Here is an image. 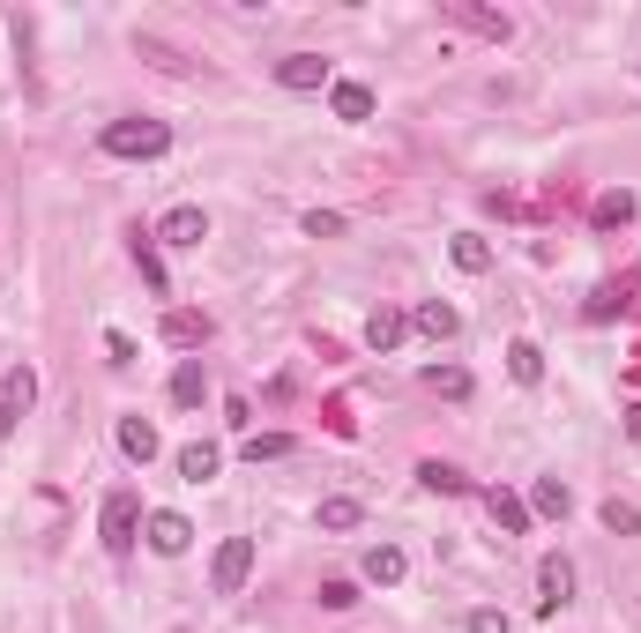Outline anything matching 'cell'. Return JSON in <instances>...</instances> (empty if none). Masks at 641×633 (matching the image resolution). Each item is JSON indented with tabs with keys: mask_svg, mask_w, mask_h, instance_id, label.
<instances>
[{
	"mask_svg": "<svg viewBox=\"0 0 641 633\" xmlns=\"http://www.w3.org/2000/svg\"><path fill=\"white\" fill-rule=\"evenodd\" d=\"M568 507H574V492L560 485V477H538V485H530V514H560V522H568Z\"/></svg>",
	"mask_w": 641,
	"mask_h": 633,
	"instance_id": "ffe728a7",
	"label": "cell"
},
{
	"mask_svg": "<svg viewBox=\"0 0 641 633\" xmlns=\"http://www.w3.org/2000/svg\"><path fill=\"white\" fill-rule=\"evenodd\" d=\"M441 16H455V23H470L477 38H493V46H507V38H515V16H500V8H477V0H447Z\"/></svg>",
	"mask_w": 641,
	"mask_h": 633,
	"instance_id": "8992f818",
	"label": "cell"
},
{
	"mask_svg": "<svg viewBox=\"0 0 641 633\" xmlns=\"http://www.w3.org/2000/svg\"><path fill=\"white\" fill-rule=\"evenodd\" d=\"M411 328H418L425 343H447V336H455V328H463V314H455L447 298H425L418 314H411Z\"/></svg>",
	"mask_w": 641,
	"mask_h": 633,
	"instance_id": "9c48e42d",
	"label": "cell"
},
{
	"mask_svg": "<svg viewBox=\"0 0 641 633\" xmlns=\"http://www.w3.org/2000/svg\"><path fill=\"white\" fill-rule=\"evenodd\" d=\"M336 231H344L336 209H306V239H336Z\"/></svg>",
	"mask_w": 641,
	"mask_h": 633,
	"instance_id": "f546056e",
	"label": "cell"
},
{
	"mask_svg": "<svg viewBox=\"0 0 641 633\" xmlns=\"http://www.w3.org/2000/svg\"><path fill=\"white\" fill-rule=\"evenodd\" d=\"M358 604V589L351 582H320V611H351Z\"/></svg>",
	"mask_w": 641,
	"mask_h": 633,
	"instance_id": "4dcf8cb0",
	"label": "cell"
},
{
	"mask_svg": "<svg viewBox=\"0 0 641 633\" xmlns=\"http://www.w3.org/2000/svg\"><path fill=\"white\" fill-rule=\"evenodd\" d=\"M596 514H604V530H612V536H641V507H634V500H604Z\"/></svg>",
	"mask_w": 641,
	"mask_h": 633,
	"instance_id": "603a6c76",
	"label": "cell"
},
{
	"mask_svg": "<svg viewBox=\"0 0 641 633\" xmlns=\"http://www.w3.org/2000/svg\"><path fill=\"white\" fill-rule=\"evenodd\" d=\"M447 254H455V268H463V276H485V268H493V246L477 239V231H455V239H447Z\"/></svg>",
	"mask_w": 641,
	"mask_h": 633,
	"instance_id": "2e32d148",
	"label": "cell"
},
{
	"mask_svg": "<svg viewBox=\"0 0 641 633\" xmlns=\"http://www.w3.org/2000/svg\"><path fill=\"white\" fill-rule=\"evenodd\" d=\"M485 514H493V522H500L507 536H522V530H530V500H522V492H507V485H493V492H485Z\"/></svg>",
	"mask_w": 641,
	"mask_h": 633,
	"instance_id": "30bf717a",
	"label": "cell"
},
{
	"mask_svg": "<svg viewBox=\"0 0 641 633\" xmlns=\"http://www.w3.org/2000/svg\"><path fill=\"white\" fill-rule=\"evenodd\" d=\"M247 574H254V536H224L217 560H209V589H217V596H239Z\"/></svg>",
	"mask_w": 641,
	"mask_h": 633,
	"instance_id": "3957f363",
	"label": "cell"
},
{
	"mask_svg": "<svg viewBox=\"0 0 641 633\" xmlns=\"http://www.w3.org/2000/svg\"><path fill=\"white\" fill-rule=\"evenodd\" d=\"M568 604H574V560H568V552H544V560H538V611H544V619H560Z\"/></svg>",
	"mask_w": 641,
	"mask_h": 633,
	"instance_id": "277c9868",
	"label": "cell"
},
{
	"mask_svg": "<svg viewBox=\"0 0 641 633\" xmlns=\"http://www.w3.org/2000/svg\"><path fill=\"white\" fill-rule=\"evenodd\" d=\"M358 522H366L358 500H320V530H358Z\"/></svg>",
	"mask_w": 641,
	"mask_h": 633,
	"instance_id": "484cf974",
	"label": "cell"
},
{
	"mask_svg": "<svg viewBox=\"0 0 641 633\" xmlns=\"http://www.w3.org/2000/svg\"><path fill=\"white\" fill-rule=\"evenodd\" d=\"M0 403H8V411H30V403H38V373L16 366V373H8V388H0Z\"/></svg>",
	"mask_w": 641,
	"mask_h": 633,
	"instance_id": "cb8c5ba5",
	"label": "cell"
},
{
	"mask_svg": "<svg viewBox=\"0 0 641 633\" xmlns=\"http://www.w3.org/2000/svg\"><path fill=\"white\" fill-rule=\"evenodd\" d=\"M172 149V127L165 120H112L105 127V157H165Z\"/></svg>",
	"mask_w": 641,
	"mask_h": 633,
	"instance_id": "6da1fadb",
	"label": "cell"
},
{
	"mask_svg": "<svg viewBox=\"0 0 641 633\" xmlns=\"http://www.w3.org/2000/svg\"><path fill=\"white\" fill-rule=\"evenodd\" d=\"M596 231H619V224H634V195H627V187H612V195H596Z\"/></svg>",
	"mask_w": 641,
	"mask_h": 633,
	"instance_id": "d6986e66",
	"label": "cell"
},
{
	"mask_svg": "<svg viewBox=\"0 0 641 633\" xmlns=\"http://www.w3.org/2000/svg\"><path fill=\"white\" fill-rule=\"evenodd\" d=\"M425 388H433V395H455V403H463V395H470V373H463V366H425Z\"/></svg>",
	"mask_w": 641,
	"mask_h": 633,
	"instance_id": "d4e9b609",
	"label": "cell"
},
{
	"mask_svg": "<svg viewBox=\"0 0 641 633\" xmlns=\"http://www.w3.org/2000/svg\"><path fill=\"white\" fill-rule=\"evenodd\" d=\"M403 336H411V314H395V306H373V320H366V343H373V350H395Z\"/></svg>",
	"mask_w": 641,
	"mask_h": 633,
	"instance_id": "7c38bea8",
	"label": "cell"
},
{
	"mask_svg": "<svg viewBox=\"0 0 641 633\" xmlns=\"http://www.w3.org/2000/svg\"><path fill=\"white\" fill-rule=\"evenodd\" d=\"M403 574H411V560H403L395 544H366V582L395 589V582H403Z\"/></svg>",
	"mask_w": 641,
	"mask_h": 633,
	"instance_id": "4fadbf2b",
	"label": "cell"
},
{
	"mask_svg": "<svg viewBox=\"0 0 641 633\" xmlns=\"http://www.w3.org/2000/svg\"><path fill=\"white\" fill-rule=\"evenodd\" d=\"M135 268H142V284H149V291H165V261L149 254V239H135Z\"/></svg>",
	"mask_w": 641,
	"mask_h": 633,
	"instance_id": "f1b7e54d",
	"label": "cell"
},
{
	"mask_svg": "<svg viewBox=\"0 0 641 633\" xmlns=\"http://www.w3.org/2000/svg\"><path fill=\"white\" fill-rule=\"evenodd\" d=\"M276 82H284V90H320V82H328V60H320V52H284V60H276Z\"/></svg>",
	"mask_w": 641,
	"mask_h": 633,
	"instance_id": "ba28073f",
	"label": "cell"
},
{
	"mask_svg": "<svg viewBox=\"0 0 641 633\" xmlns=\"http://www.w3.org/2000/svg\"><path fill=\"white\" fill-rule=\"evenodd\" d=\"M217 469H224V455L209 447V439H195V447H179V477H187V485H209Z\"/></svg>",
	"mask_w": 641,
	"mask_h": 633,
	"instance_id": "5bb4252c",
	"label": "cell"
},
{
	"mask_svg": "<svg viewBox=\"0 0 641 633\" xmlns=\"http://www.w3.org/2000/svg\"><path fill=\"white\" fill-rule=\"evenodd\" d=\"M8 433H16V411H8V403H0V439H8Z\"/></svg>",
	"mask_w": 641,
	"mask_h": 633,
	"instance_id": "e575fe53",
	"label": "cell"
},
{
	"mask_svg": "<svg viewBox=\"0 0 641 633\" xmlns=\"http://www.w3.org/2000/svg\"><path fill=\"white\" fill-rule=\"evenodd\" d=\"M507 373H515L522 388H538V380H544V350H538L530 336H522V343H507Z\"/></svg>",
	"mask_w": 641,
	"mask_h": 633,
	"instance_id": "ac0fdd59",
	"label": "cell"
},
{
	"mask_svg": "<svg viewBox=\"0 0 641 633\" xmlns=\"http://www.w3.org/2000/svg\"><path fill=\"white\" fill-rule=\"evenodd\" d=\"M627 314V284H596L590 291V320H619Z\"/></svg>",
	"mask_w": 641,
	"mask_h": 633,
	"instance_id": "4316f807",
	"label": "cell"
},
{
	"mask_svg": "<svg viewBox=\"0 0 641 633\" xmlns=\"http://www.w3.org/2000/svg\"><path fill=\"white\" fill-rule=\"evenodd\" d=\"M98 536H105V552H112V560H127V552H135V536H142V500H135V492H112L105 514H98Z\"/></svg>",
	"mask_w": 641,
	"mask_h": 633,
	"instance_id": "7a4b0ae2",
	"label": "cell"
},
{
	"mask_svg": "<svg viewBox=\"0 0 641 633\" xmlns=\"http://www.w3.org/2000/svg\"><path fill=\"white\" fill-rule=\"evenodd\" d=\"M105 358H112V366H135V336H120V328H105Z\"/></svg>",
	"mask_w": 641,
	"mask_h": 633,
	"instance_id": "1f68e13d",
	"label": "cell"
},
{
	"mask_svg": "<svg viewBox=\"0 0 641 633\" xmlns=\"http://www.w3.org/2000/svg\"><path fill=\"white\" fill-rule=\"evenodd\" d=\"M418 485H425V492H441V500H463L470 477H463V469H447V463H418Z\"/></svg>",
	"mask_w": 641,
	"mask_h": 633,
	"instance_id": "44dd1931",
	"label": "cell"
},
{
	"mask_svg": "<svg viewBox=\"0 0 641 633\" xmlns=\"http://www.w3.org/2000/svg\"><path fill=\"white\" fill-rule=\"evenodd\" d=\"M201 395H209V373H201V358H187V366L172 373V403L179 411H201Z\"/></svg>",
	"mask_w": 641,
	"mask_h": 633,
	"instance_id": "e0dca14e",
	"label": "cell"
},
{
	"mask_svg": "<svg viewBox=\"0 0 641 633\" xmlns=\"http://www.w3.org/2000/svg\"><path fill=\"white\" fill-rule=\"evenodd\" d=\"M157 447H165V439H157L149 417H120V455L127 463H157Z\"/></svg>",
	"mask_w": 641,
	"mask_h": 633,
	"instance_id": "8fae6325",
	"label": "cell"
},
{
	"mask_svg": "<svg viewBox=\"0 0 641 633\" xmlns=\"http://www.w3.org/2000/svg\"><path fill=\"white\" fill-rule=\"evenodd\" d=\"M142 536H149V552H157V560H179V552L195 544V522H187V514H172V507H157V514L142 522Z\"/></svg>",
	"mask_w": 641,
	"mask_h": 633,
	"instance_id": "5b68a950",
	"label": "cell"
},
{
	"mask_svg": "<svg viewBox=\"0 0 641 633\" xmlns=\"http://www.w3.org/2000/svg\"><path fill=\"white\" fill-rule=\"evenodd\" d=\"M165 343L195 350V343H209V320H201V314H165Z\"/></svg>",
	"mask_w": 641,
	"mask_h": 633,
	"instance_id": "7402d4cb",
	"label": "cell"
},
{
	"mask_svg": "<svg viewBox=\"0 0 641 633\" xmlns=\"http://www.w3.org/2000/svg\"><path fill=\"white\" fill-rule=\"evenodd\" d=\"M627 439H634V447H641V403H634V411H627Z\"/></svg>",
	"mask_w": 641,
	"mask_h": 633,
	"instance_id": "836d02e7",
	"label": "cell"
},
{
	"mask_svg": "<svg viewBox=\"0 0 641 633\" xmlns=\"http://www.w3.org/2000/svg\"><path fill=\"white\" fill-rule=\"evenodd\" d=\"M284 455H292L284 433H247V463H284Z\"/></svg>",
	"mask_w": 641,
	"mask_h": 633,
	"instance_id": "83f0119b",
	"label": "cell"
},
{
	"mask_svg": "<svg viewBox=\"0 0 641 633\" xmlns=\"http://www.w3.org/2000/svg\"><path fill=\"white\" fill-rule=\"evenodd\" d=\"M328 112H336V120H373V90L366 82H336V90H328Z\"/></svg>",
	"mask_w": 641,
	"mask_h": 633,
	"instance_id": "9a60e30c",
	"label": "cell"
},
{
	"mask_svg": "<svg viewBox=\"0 0 641 633\" xmlns=\"http://www.w3.org/2000/svg\"><path fill=\"white\" fill-rule=\"evenodd\" d=\"M157 239H165V246H179V254H195V246H201V239H209V217H201L195 201H179L172 217L157 224Z\"/></svg>",
	"mask_w": 641,
	"mask_h": 633,
	"instance_id": "52a82bcc",
	"label": "cell"
},
{
	"mask_svg": "<svg viewBox=\"0 0 641 633\" xmlns=\"http://www.w3.org/2000/svg\"><path fill=\"white\" fill-rule=\"evenodd\" d=\"M470 633H515V626H507V611H470Z\"/></svg>",
	"mask_w": 641,
	"mask_h": 633,
	"instance_id": "d6a6232c",
	"label": "cell"
}]
</instances>
